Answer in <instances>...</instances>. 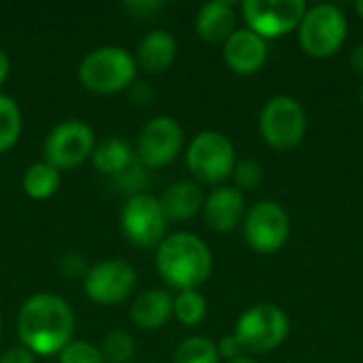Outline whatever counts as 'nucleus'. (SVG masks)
Masks as SVG:
<instances>
[{"mask_svg": "<svg viewBox=\"0 0 363 363\" xmlns=\"http://www.w3.org/2000/svg\"><path fill=\"white\" fill-rule=\"evenodd\" d=\"M17 332L30 353H62L72 342L74 315L66 300L53 294H36L28 298L19 311Z\"/></svg>", "mask_w": 363, "mask_h": 363, "instance_id": "nucleus-1", "label": "nucleus"}, {"mask_svg": "<svg viewBox=\"0 0 363 363\" xmlns=\"http://www.w3.org/2000/svg\"><path fill=\"white\" fill-rule=\"evenodd\" d=\"M155 266L160 277L174 289L187 291L202 285L213 270V255L196 234L179 232L157 245Z\"/></svg>", "mask_w": 363, "mask_h": 363, "instance_id": "nucleus-2", "label": "nucleus"}, {"mask_svg": "<svg viewBox=\"0 0 363 363\" xmlns=\"http://www.w3.org/2000/svg\"><path fill=\"white\" fill-rule=\"evenodd\" d=\"M136 57L123 47H100L79 66V81L94 94H117L134 83Z\"/></svg>", "mask_w": 363, "mask_h": 363, "instance_id": "nucleus-3", "label": "nucleus"}, {"mask_svg": "<svg viewBox=\"0 0 363 363\" xmlns=\"http://www.w3.org/2000/svg\"><path fill=\"white\" fill-rule=\"evenodd\" d=\"M259 132L262 138L279 151L296 149L306 134L304 106L291 96L270 98L259 113Z\"/></svg>", "mask_w": 363, "mask_h": 363, "instance_id": "nucleus-4", "label": "nucleus"}, {"mask_svg": "<svg viewBox=\"0 0 363 363\" xmlns=\"http://www.w3.org/2000/svg\"><path fill=\"white\" fill-rule=\"evenodd\" d=\"M347 38V17L334 4L306 9L300 21V45L313 57H330L340 51Z\"/></svg>", "mask_w": 363, "mask_h": 363, "instance_id": "nucleus-5", "label": "nucleus"}, {"mask_svg": "<svg viewBox=\"0 0 363 363\" xmlns=\"http://www.w3.org/2000/svg\"><path fill=\"white\" fill-rule=\"evenodd\" d=\"M289 334L287 315L274 304H257L240 315L236 323V340L251 353H266L285 342Z\"/></svg>", "mask_w": 363, "mask_h": 363, "instance_id": "nucleus-6", "label": "nucleus"}, {"mask_svg": "<svg viewBox=\"0 0 363 363\" xmlns=\"http://www.w3.org/2000/svg\"><path fill=\"white\" fill-rule=\"evenodd\" d=\"M187 166L200 183H221L234 172V145L221 132H200L187 149Z\"/></svg>", "mask_w": 363, "mask_h": 363, "instance_id": "nucleus-7", "label": "nucleus"}, {"mask_svg": "<svg viewBox=\"0 0 363 363\" xmlns=\"http://www.w3.org/2000/svg\"><path fill=\"white\" fill-rule=\"evenodd\" d=\"M245 240L257 253H274L289 238V217L285 208L272 200L253 204L242 219Z\"/></svg>", "mask_w": 363, "mask_h": 363, "instance_id": "nucleus-8", "label": "nucleus"}, {"mask_svg": "<svg viewBox=\"0 0 363 363\" xmlns=\"http://www.w3.org/2000/svg\"><path fill=\"white\" fill-rule=\"evenodd\" d=\"M168 219L157 198L134 194L121 211V228L128 240L136 247H155L166 238Z\"/></svg>", "mask_w": 363, "mask_h": 363, "instance_id": "nucleus-9", "label": "nucleus"}, {"mask_svg": "<svg viewBox=\"0 0 363 363\" xmlns=\"http://www.w3.org/2000/svg\"><path fill=\"white\" fill-rule=\"evenodd\" d=\"M306 13L304 0H247L242 15L251 32L266 38H277L300 26Z\"/></svg>", "mask_w": 363, "mask_h": 363, "instance_id": "nucleus-10", "label": "nucleus"}, {"mask_svg": "<svg viewBox=\"0 0 363 363\" xmlns=\"http://www.w3.org/2000/svg\"><path fill=\"white\" fill-rule=\"evenodd\" d=\"M43 151L49 166L57 170L77 168L94 151V132L83 121H64L49 132Z\"/></svg>", "mask_w": 363, "mask_h": 363, "instance_id": "nucleus-11", "label": "nucleus"}, {"mask_svg": "<svg viewBox=\"0 0 363 363\" xmlns=\"http://www.w3.org/2000/svg\"><path fill=\"white\" fill-rule=\"evenodd\" d=\"M183 149V128L168 115L153 117L138 134V160L147 168H162Z\"/></svg>", "mask_w": 363, "mask_h": 363, "instance_id": "nucleus-12", "label": "nucleus"}, {"mask_svg": "<svg viewBox=\"0 0 363 363\" xmlns=\"http://www.w3.org/2000/svg\"><path fill=\"white\" fill-rule=\"evenodd\" d=\"M83 285L89 300L104 306H113L123 302L132 294L136 285V270L121 259L100 262L85 272Z\"/></svg>", "mask_w": 363, "mask_h": 363, "instance_id": "nucleus-13", "label": "nucleus"}, {"mask_svg": "<svg viewBox=\"0 0 363 363\" xmlns=\"http://www.w3.org/2000/svg\"><path fill=\"white\" fill-rule=\"evenodd\" d=\"M223 60L230 70L238 74H253L264 68L268 60V47L262 36L247 30H234L223 43Z\"/></svg>", "mask_w": 363, "mask_h": 363, "instance_id": "nucleus-14", "label": "nucleus"}, {"mask_svg": "<svg viewBox=\"0 0 363 363\" xmlns=\"http://www.w3.org/2000/svg\"><path fill=\"white\" fill-rule=\"evenodd\" d=\"M202 208L206 223L217 232H232L245 219V198L234 187H217Z\"/></svg>", "mask_w": 363, "mask_h": 363, "instance_id": "nucleus-15", "label": "nucleus"}, {"mask_svg": "<svg viewBox=\"0 0 363 363\" xmlns=\"http://www.w3.org/2000/svg\"><path fill=\"white\" fill-rule=\"evenodd\" d=\"M174 313V298L164 289H149L136 296L130 317L143 330H160L168 323Z\"/></svg>", "mask_w": 363, "mask_h": 363, "instance_id": "nucleus-16", "label": "nucleus"}, {"mask_svg": "<svg viewBox=\"0 0 363 363\" xmlns=\"http://www.w3.org/2000/svg\"><path fill=\"white\" fill-rule=\"evenodd\" d=\"M234 23L236 17L232 4L225 0L206 2L196 17V30L206 43H225L234 34Z\"/></svg>", "mask_w": 363, "mask_h": 363, "instance_id": "nucleus-17", "label": "nucleus"}, {"mask_svg": "<svg viewBox=\"0 0 363 363\" xmlns=\"http://www.w3.org/2000/svg\"><path fill=\"white\" fill-rule=\"evenodd\" d=\"M177 57V40L166 30H153L149 32L136 51V62L140 68L149 72H162L166 70Z\"/></svg>", "mask_w": 363, "mask_h": 363, "instance_id": "nucleus-18", "label": "nucleus"}, {"mask_svg": "<svg viewBox=\"0 0 363 363\" xmlns=\"http://www.w3.org/2000/svg\"><path fill=\"white\" fill-rule=\"evenodd\" d=\"M160 204H162L166 219L187 221L196 217V213L204 206V196L196 183L181 181L164 191V196L160 198Z\"/></svg>", "mask_w": 363, "mask_h": 363, "instance_id": "nucleus-19", "label": "nucleus"}, {"mask_svg": "<svg viewBox=\"0 0 363 363\" xmlns=\"http://www.w3.org/2000/svg\"><path fill=\"white\" fill-rule=\"evenodd\" d=\"M91 160L98 172L106 177H119L136 164L132 147L121 138H106L91 151Z\"/></svg>", "mask_w": 363, "mask_h": 363, "instance_id": "nucleus-20", "label": "nucleus"}, {"mask_svg": "<svg viewBox=\"0 0 363 363\" xmlns=\"http://www.w3.org/2000/svg\"><path fill=\"white\" fill-rule=\"evenodd\" d=\"M23 191L32 198V200H45L49 196H53L60 187V172L57 168L49 166L47 162H38L32 164L26 174H23Z\"/></svg>", "mask_w": 363, "mask_h": 363, "instance_id": "nucleus-21", "label": "nucleus"}, {"mask_svg": "<svg viewBox=\"0 0 363 363\" xmlns=\"http://www.w3.org/2000/svg\"><path fill=\"white\" fill-rule=\"evenodd\" d=\"M21 134V111L17 102L0 94V153L9 151Z\"/></svg>", "mask_w": 363, "mask_h": 363, "instance_id": "nucleus-22", "label": "nucleus"}, {"mask_svg": "<svg viewBox=\"0 0 363 363\" xmlns=\"http://www.w3.org/2000/svg\"><path fill=\"white\" fill-rule=\"evenodd\" d=\"M217 345H213L204 336L187 338L174 351V363H219Z\"/></svg>", "mask_w": 363, "mask_h": 363, "instance_id": "nucleus-23", "label": "nucleus"}, {"mask_svg": "<svg viewBox=\"0 0 363 363\" xmlns=\"http://www.w3.org/2000/svg\"><path fill=\"white\" fill-rule=\"evenodd\" d=\"M183 325H198L206 317V300L200 291L187 289L174 298V313Z\"/></svg>", "mask_w": 363, "mask_h": 363, "instance_id": "nucleus-24", "label": "nucleus"}, {"mask_svg": "<svg viewBox=\"0 0 363 363\" xmlns=\"http://www.w3.org/2000/svg\"><path fill=\"white\" fill-rule=\"evenodd\" d=\"M102 355L104 359H108L111 363H125L132 355H134V342H132V336L117 330V332H111L104 340V347H102Z\"/></svg>", "mask_w": 363, "mask_h": 363, "instance_id": "nucleus-25", "label": "nucleus"}, {"mask_svg": "<svg viewBox=\"0 0 363 363\" xmlns=\"http://www.w3.org/2000/svg\"><path fill=\"white\" fill-rule=\"evenodd\" d=\"M60 363H104V355L94 345L74 340L60 353Z\"/></svg>", "mask_w": 363, "mask_h": 363, "instance_id": "nucleus-26", "label": "nucleus"}, {"mask_svg": "<svg viewBox=\"0 0 363 363\" xmlns=\"http://www.w3.org/2000/svg\"><path fill=\"white\" fill-rule=\"evenodd\" d=\"M234 181H236V187L240 189H255L262 185L264 181V166L255 160H242L240 164L234 166Z\"/></svg>", "mask_w": 363, "mask_h": 363, "instance_id": "nucleus-27", "label": "nucleus"}, {"mask_svg": "<svg viewBox=\"0 0 363 363\" xmlns=\"http://www.w3.org/2000/svg\"><path fill=\"white\" fill-rule=\"evenodd\" d=\"M242 351H245V349H242V345L236 340V336H225V338H221V342L217 345L219 357H225V359H230V362L238 359Z\"/></svg>", "mask_w": 363, "mask_h": 363, "instance_id": "nucleus-28", "label": "nucleus"}, {"mask_svg": "<svg viewBox=\"0 0 363 363\" xmlns=\"http://www.w3.org/2000/svg\"><path fill=\"white\" fill-rule=\"evenodd\" d=\"M130 11L136 13V17H143V19H149L151 15H155L164 4L162 2H128L125 4Z\"/></svg>", "mask_w": 363, "mask_h": 363, "instance_id": "nucleus-29", "label": "nucleus"}, {"mask_svg": "<svg viewBox=\"0 0 363 363\" xmlns=\"http://www.w3.org/2000/svg\"><path fill=\"white\" fill-rule=\"evenodd\" d=\"M0 363H34V353L28 349H9L0 357Z\"/></svg>", "mask_w": 363, "mask_h": 363, "instance_id": "nucleus-30", "label": "nucleus"}, {"mask_svg": "<svg viewBox=\"0 0 363 363\" xmlns=\"http://www.w3.org/2000/svg\"><path fill=\"white\" fill-rule=\"evenodd\" d=\"M62 268L66 270L64 274H79V272H83V264H81V259L77 255H66L64 262H62Z\"/></svg>", "mask_w": 363, "mask_h": 363, "instance_id": "nucleus-31", "label": "nucleus"}, {"mask_svg": "<svg viewBox=\"0 0 363 363\" xmlns=\"http://www.w3.org/2000/svg\"><path fill=\"white\" fill-rule=\"evenodd\" d=\"M351 64H353V68H355L357 72H362L363 74V45L353 49V53H351Z\"/></svg>", "mask_w": 363, "mask_h": 363, "instance_id": "nucleus-32", "label": "nucleus"}, {"mask_svg": "<svg viewBox=\"0 0 363 363\" xmlns=\"http://www.w3.org/2000/svg\"><path fill=\"white\" fill-rule=\"evenodd\" d=\"M9 70H11V62H9V55L0 49V85L6 81L9 77Z\"/></svg>", "mask_w": 363, "mask_h": 363, "instance_id": "nucleus-33", "label": "nucleus"}, {"mask_svg": "<svg viewBox=\"0 0 363 363\" xmlns=\"http://www.w3.org/2000/svg\"><path fill=\"white\" fill-rule=\"evenodd\" d=\"M355 11L359 13V17H362V19H363V0H359V2L355 4Z\"/></svg>", "mask_w": 363, "mask_h": 363, "instance_id": "nucleus-34", "label": "nucleus"}, {"mask_svg": "<svg viewBox=\"0 0 363 363\" xmlns=\"http://www.w3.org/2000/svg\"><path fill=\"white\" fill-rule=\"evenodd\" d=\"M230 363H255L253 359H249V357H238V359H234V362Z\"/></svg>", "mask_w": 363, "mask_h": 363, "instance_id": "nucleus-35", "label": "nucleus"}, {"mask_svg": "<svg viewBox=\"0 0 363 363\" xmlns=\"http://www.w3.org/2000/svg\"><path fill=\"white\" fill-rule=\"evenodd\" d=\"M362 102H363V87H362Z\"/></svg>", "mask_w": 363, "mask_h": 363, "instance_id": "nucleus-36", "label": "nucleus"}, {"mask_svg": "<svg viewBox=\"0 0 363 363\" xmlns=\"http://www.w3.org/2000/svg\"><path fill=\"white\" fill-rule=\"evenodd\" d=\"M0 332H2V325H0Z\"/></svg>", "mask_w": 363, "mask_h": 363, "instance_id": "nucleus-37", "label": "nucleus"}]
</instances>
